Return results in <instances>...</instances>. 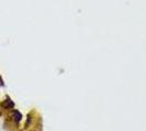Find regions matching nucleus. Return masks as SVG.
<instances>
[{
	"instance_id": "1",
	"label": "nucleus",
	"mask_w": 146,
	"mask_h": 131,
	"mask_svg": "<svg viewBox=\"0 0 146 131\" xmlns=\"http://www.w3.org/2000/svg\"><path fill=\"white\" fill-rule=\"evenodd\" d=\"M0 106H1L3 109H7V110H12V109L15 108V103H13V101H12V100H11L9 96H7L5 101H2V102L0 103Z\"/></svg>"
},
{
	"instance_id": "2",
	"label": "nucleus",
	"mask_w": 146,
	"mask_h": 131,
	"mask_svg": "<svg viewBox=\"0 0 146 131\" xmlns=\"http://www.w3.org/2000/svg\"><path fill=\"white\" fill-rule=\"evenodd\" d=\"M22 114L19 111V110H17V109H12V111H11V119H12V121L15 122V124H20V121L22 120Z\"/></svg>"
},
{
	"instance_id": "3",
	"label": "nucleus",
	"mask_w": 146,
	"mask_h": 131,
	"mask_svg": "<svg viewBox=\"0 0 146 131\" xmlns=\"http://www.w3.org/2000/svg\"><path fill=\"white\" fill-rule=\"evenodd\" d=\"M3 85H5V83H3V80H2V78L0 75V86H3Z\"/></svg>"
}]
</instances>
